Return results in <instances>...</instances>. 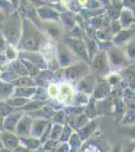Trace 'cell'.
I'll use <instances>...</instances> for the list:
<instances>
[{"mask_svg": "<svg viewBox=\"0 0 135 152\" xmlns=\"http://www.w3.org/2000/svg\"><path fill=\"white\" fill-rule=\"evenodd\" d=\"M56 100L64 105H71L75 99V92H74L73 86L69 82H63L58 85V94H56Z\"/></svg>", "mask_w": 135, "mask_h": 152, "instance_id": "6da1fadb", "label": "cell"}, {"mask_svg": "<svg viewBox=\"0 0 135 152\" xmlns=\"http://www.w3.org/2000/svg\"><path fill=\"white\" fill-rule=\"evenodd\" d=\"M1 142L3 148L8 150H14L20 144L18 135L15 132L7 131V130L1 131Z\"/></svg>", "mask_w": 135, "mask_h": 152, "instance_id": "7a4b0ae2", "label": "cell"}, {"mask_svg": "<svg viewBox=\"0 0 135 152\" xmlns=\"http://www.w3.org/2000/svg\"><path fill=\"white\" fill-rule=\"evenodd\" d=\"M31 126H32V120L29 117H21L18 123L15 127V133L18 137H29L31 132Z\"/></svg>", "mask_w": 135, "mask_h": 152, "instance_id": "3957f363", "label": "cell"}, {"mask_svg": "<svg viewBox=\"0 0 135 152\" xmlns=\"http://www.w3.org/2000/svg\"><path fill=\"white\" fill-rule=\"evenodd\" d=\"M22 117L21 115L18 114H9L8 116L3 118V128L4 130H7V131H11L14 132L15 131V127L17 123H18L19 119Z\"/></svg>", "mask_w": 135, "mask_h": 152, "instance_id": "277c9868", "label": "cell"}, {"mask_svg": "<svg viewBox=\"0 0 135 152\" xmlns=\"http://www.w3.org/2000/svg\"><path fill=\"white\" fill-rule=\"evenodd\" d=\"M50 124L48 121H43V120H38V121L32 122V126H31V132H30V137L33 138H40V136L45 132V128L48 127V125Z\"/></svg>", "mask_w": 135, "mask_h": 152, "instance_id": "5b68a950", "label": "cell"}, {"mask_svg": "<svg viewBox=\"0 0 135 152\" xmlns=\"http://www.w3.org/2000/svg\"><path fill=\"white\" fill-rule=\"evenodd\" d=\"M20 144L28 148L29 150L34 151L38 149L41 146V142L38 138H33V137H19Z\"/></svg>", "mask_w": 135, "mask_h": 152, "instance_id": "8992f818", "label": "cell"}, {"mask_svg": "<svg viewBox=\"0 0 135 152\" xmlns=\"http://www.w3.org/2000/svg\"><path fill=\"white\" fill-rule=\"evenodd\" d=\"M69 145H70L71 149H76V150H80L81 145H82V141H81L79 135L75 132H73L72 136L69 139Z\"/></svg>", "mask_w": 135, "mask_h": 152, "instance_id": "52a82bcc", "label": "cell"}, {"mask_svg": "<svg viewBox=\"0 0 135 152\" xmlns=\"http://www.w3.org/2000/svg\"><path fill=\"white\" fill-rule=\"evenodd\" d=\"M63 128L61 125H55L53 128L51 129V135H50V139L53 141H58L61 138V135H62Z\"/></svg>", "mask_w": 135, "mask_h": 152, "instance_id": "ba28073f", "label": "cell"}, {"mask_svg": "<svg viewBox=\"0 0 135 152\" xmlns=\"http://www.w3.org/2000/svg\"><path fill=\"white\" fill-rule=\"evenodd\" d=\"M73 134V130L69 127H64L63 128V132H62V135H61V138L58 141L61 142H68L70 137L72 136Z\"/></svg>", "mask_w": 135, "mask_h": 152, "instance_id": "9c48e42d", "label": "cell"}, {"mask_svg": "<svg viewBox=\"0 0 135 152\" xmlns=\"http://www.w3.org/2000/svg\"><path fill=\"white\" fill-rule=\"evenodd\" d=\"M58 85L55 84V83H51V84L48 85V96L51 97V99H56V94H58Z\"/></svg>", "mask_w": 135, "mask_h": 152, "instance_id": "30bf717a", "label": "cell"}, {"mask_svg": "<svg viewBox=\"0 0 135 152\" xmlns=\"http://www.w3.org/2000/svg\"><path fill=\"white\" fill-rule=\"evenodd\" d=\"M9 114H11V113L9 112V107H7V105L0 104V117L4 118V117L8 116Z\"/></svg>", "mask_w": 135, "mask_h": 152, "instance_id": "8fae6325", "label": "cell"}, {"mask_svg": "<svg viewBox=\"0 0 135 152\" xmlns=\"http://www.w3.org/2000/svg\"><path fill=\"white\" fill-rule=\"evenodd\" d=\"M12 151H13V152H32L31 150H29L28 148H26L25 146H23L22 144H19V145Z\"/></svg>", "mask_w": 135, "mask_h": 152, "instance_id": "7c38bea8", "label": "cell"}, {"mask_svg": "<svg viewBox=\"0 0 135 152\" xmlns=\"http://www.w3.org/2000/svg\"><path fill=\"white\" fill-rule=\"evenodd\" d=\"M84 152H100L99 149L97 148V146L95 145H89L88 148H86Z\"/></svg>", "mask_w": 135, "mask_h": 152, "instance_id": "4fadbf2b", "label": "cell"}, {"mask_svg": "<svg viewBox=\"0 0 135 152\" xmlns=\"http://www.w3.org/2000/svg\"><path fill=\"white\" fill-rule=\"evenodd\" d=\"M4 128H3V118L0 117V132L3 131Z\"/></svg>", "mask_w": 135, "mask_h": 152, "instance_id": "5bb4252c", "label": "cell"}, {"mask_svg": "<svg viewBox=\"0 0 135 152\" xmlns=\"http://www.w3.org/2000/svg\"><path fill=\"white\" fill-rule=\"evenodd\" d=\"M120 145H117L116 147L114 148V150H113L112 152H121V150H120Z\"/></svg>", "mask_w": 135, "mask_h": 152, "instance_id": "9a60e30c", "label": "cell"}, {"mask_svg": "<svg viewBox=\"0 0 135 152\" xmlns=\"http://www.w3.org/2000/svg\"><path fill=\"white\" fill-rule=\"evenodd\" d=\"M1 152H13V151L8 150V149H5V148H1Z\"/></svg>", "mask_w": 135, "mask_h": 152, "instance_id": "2e32d148", "label": "cell"}, {"mask_svg": "<svg viewBox=\"0 0 135 152\" xmlns=\"http://www.w3.org/2000/svg\"><path fill=\"white\" fill-rule=\"evenodd\" d=\"M3 148V146H2V142H1V132H0V149Z\"/></svg>", "mask_w": 135, "mask_h": 152, "instance_id": "e0dca14e", "label": "cell"}, {"mask_svg": "<svg viewBox=\"0 0 135 152\" xmlns=\"http://www.w3.org/2000/svg\"><path fill=\"white\" fill-rule=\"evenodd\" d=\"M86 1H87V0H79L80 4H85V3H86Z\"/></svg>", "mask_w": 135, "mask_h": 152, "instance_id": "ac0fdd59", "label": "cell"}, {"mask_svg": "<svg viewBox=\"0 0 135 152\" xmlns=\"http://www.w3.org/2000/svg\"><path fill=\"white\" fill-rule=\"evenodd\" d=\"M0 152H1V149H0Z\"/></svg>", "mask_w": 135, "mask_h": 152, "instance_id": "d6986e66", "label": "cell"}]
</instances>
